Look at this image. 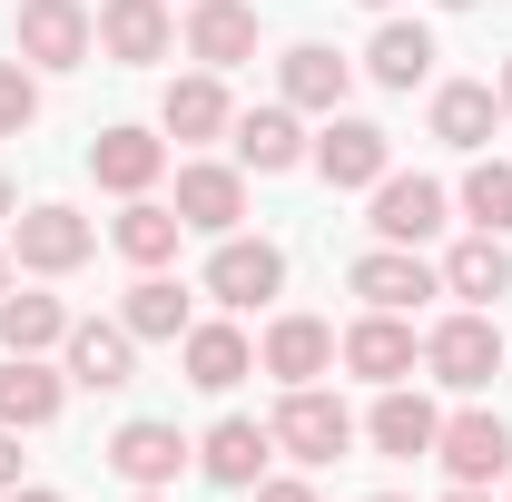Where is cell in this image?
Returning <instances> with one entry per match:
<instances>
[{
  "instance_id": "cell-1",
  "label": "cell",
  "mask_w": 512,
  "mask_h": 502,
  "mask_svg": "<svg viewBox=\"0 0 512 502\" xmlns=\"http://www.w3.org/2000/svg\"><path fill=\"white\" fill-rule=\"evenodd\" d=\"M424 375H434V384H453V394H483V384L503 375V325H493L483 306L444 315V325L424 335Z\"/></svg>"
},
{
  "instance_id": "cell-2",
  "label": "cell",
  "mask_w": 512,
  "mask_h": 502,
  "mask_svg": "<svg viewBox=\"0 0 512 502\" xmlns=\"http://www.w3.org/2000/svg\"><path fill=\"white\" fill-rule=\"evenodd\" d=\"M188 463H197V443L178 434V424H158V414H138V424L109 434V473H119L128 493H178Z\"/></svg>"
},
{
  "instance_id": "cell-3",
  "label": "cell",
  "mask_w": 512,
  "mask_h": 502,
  "mask_svg": "<svg viewBox=\"0 0 512 502\" xmlns=\"http://www.w3.org/2000/svg\"><path fill=\"white\" fill-rule=\"evenodd\" d=\"M434 463H444L453 483L493 493V483L512 473V424H503V414H483V404H463V414H444V434H434Z\"/></svg>"
},
{
  "instance_id": "cell-4",
  "label": "cell",
  "mask_w": 512,
  "mask_h": 502,
  "mask_svg": "<svg viewBox=\"0 0 512 502\" xmlns=\"http://www.w3.org/2000/svg\"><path fill=\"white\" fill-rule=\"evenodd\" d=\"M276 453H296V463H335L345 443H355V414L325 394V384H286V404H276Z\"/></svg>"
},
{
  "instance_id": "cell-5",
  "label": "cell",
  "mask_w": 512,
  "mask_h": 502,
  "mask_svg": "<svg viewBox=\"0 0 512 502\" xmlns=\"http://www.w3.org/2000/svg\"><path fill=\"white\" fill-rule=\"evenodd\" d=\"M335 365H345V375H365V384H404L414 365H424V345H414V325H404V315L365 306L345 335H335Z\"/></svg>"
},
{
  "instance_id": "cell-6",
  "label": "cell",
  "mask_w": 512,
  "mask_h": 502,
  "mask_svg": "<svg viewBox=\"0 0 512 502\" xmlns=\"http://www.w3.org/2000/svg\"><path fill=\"white\" fill-rule=\"evenodd\" d=\"M10 247H20L30 276H69V266H89L99 227H89L79 207H20V217H10Z\"/></svg>"
},
{
  "instance_id": "cell-7",
  "label": "cell",
  "mask_w": 512,
  "mask_h": 502,
  "mask_svg": "<svg viewBox=\"0 0 512 502\" xmlns=\"http://www.w3.org/2000/svg\"><path fill=\"white\" fill-rule=\"evenodd\" d=\"M60 375H69V384H89V394H119V384L138 375V335H128V325H99V315H69V335H60Z\"/></svg>"
},
{
  "instance_id": "cell-8",
  "label": "cell",
  "mask_w": 512,
  "mask_h": 502,
  "mask_svg": "<svg viewBox=\"0 0 512 502\" xmlns=\"http://www.w3.org/2000/svg\"><path fill=\"white\" fill-rule=\"evenodd\" d=\"M99 50V20L79 0H20V60L30 69H79Z\"/></svg>"
},
{
  "instance_id": "cell-9",
  "label": "cell",
  "mask_w": 512,
  "mask_h": 502,
  "mask_svg": "<svg viewBox=\"0 0 512 502\" xmlns=\"http://www.w3.org/2000/svg\"><path fill=\"white\" fill-rule=\"evenodd\" d=\"M345 286H355L365 306H384V315H414L424 296H444V266H424L414 247H365Z\"/></svg>"
},
{
  "instance_id": "cell-10",
  "label": "cell",
  "mask_w": 512,
  "mask_h": 502,
  "mask_svg": "<svg viewBox=\"0 0 512 502\" xmlns=\"http://www.w3.org/2000/svg\"><path fill=\"white\" fill-rule=\"evenodd\" d=\"M444 207L453 197L434 188V178H394V168H384L365 227H375V247H424V237H444Z\"/></svg>"
},
{
  "instance_id": "cell-11",
  "label": "cell",
  "mask_w": 512,
  "mask_h": 502,
  "mask_svg": "<svg viewBox=\"0 0 512 502\" xmlns=\"http://www.w3.org/2000/svg\"><path fill=\"white\" fill-rule=\"evenodd\" d=\"M89 178L109 197H148L168 178V138H158V128H99V138H89Z\"/></svg>"
},
{
  "instance_id": "cell-12",
  "label": "cell",
  "mask_w": 512,
  "mask_h": 502,
  "mask_svg": "<svg viewBox=\"0 0 512 502\" xmlns=\"http://www.w3.org/2000/svg\"><path fill=\"white\" fill-rule=\"evenodd\" d=\"M178 217H188V237H237V217H247V168L188 158V168H178Z\"/></svg>"
},
{
  "instance_id": "cell-13",
  "label": "cell",
  "mask_w": 512,
  "mask_h": 502,
  "mask_svg": "<svg viewBox=\"0 0 512 502\" xmlns=\"http://www.w3.org/2000/svg\"><path fill=\"white\" fill-rule=\"evenodd\" d=\"M99 50L119 69H148L178 50V20H168V0H99Z\"/></svg>"
},
{
  "instance_id": "cell-14",
  "label": "cell",
  "mask_w": 512,
  "mask_h": 502,
  "mask_svg": "<svg viewBox=\"0 0 512 502\" xmlns=\"http://www.w3.org/2000/svg\"><path fill=\"white\" fill-rule=\"evenodd\" d=\"M256 365L276 384H325L335 375V325H325V315H276L266 345H256Z\"/></svg>"
},
{
  "instance_id": "cell-15",
  "label": "cell",
  "mask_w": 512,
  "mask_h": 502,
  "mask_svg": "<svg viewBox=\"0 0 512 502\" xmlns=\"http://www.w3.org/2000/svg\"><path fill=\"white\" fill-rule=\"evenodd\" d=\"M276 286H286V256L266 237H217V256H207V296L217 306H266Z\"/></svg>"
},
{
  "instance_id": "cell-16",
  "label": "cell",
  "mask_w": 512,
  "mask_h": 502,
  "mask_svg": "<svg viewBox=\"0 0 512 502\" xmlns=\"http://www.w3.org/2000/svg\"><path fill=\"white\" fill-rule=\"evenodd\" d=\"M316 168H325V188H375L384 168H394V138H384L375 119H325V138H316Z\"/></svg>"
},
{
  "instance_id": "cell-17",
  "label": "cell",
  "mask_w": 512,
  "mask_h": 502,
  "mask_svg": "<svg viewBox=\"0 0 512 502\" xmlns=\"http://www.w3.org/2000/svg\"><path fill=\"white\" fill-rule=\"evenodd\" d=\"M266 453H276V434L247 424V414H227V424H207V443H197V473L227 483V493H256L266 483Z\"/></svg>"
},
{
  "instance_id": "cell-18",
  "label": "cell",
  "mask_w": 512,
  "mask_h": 502,
  "mask_svg": "<svg viewBox=\"0 0 512 502\" xmlns=\"http://www.w3.org/2000/svg\"><path fill=\"white\" fill-rule=\"evenodd\" d=\"M158 128H168L178 148H207L217 128H237V109H227V79H217V69H188V79H168V99H158Z\"/></svg>"
},
{
  "instance_id": "cell-19",
  "label": "cell",
  "mask_w": 512,
  "mask_h": 502,
  "mask_svg": "<svg viewBox=\"0 0 512 502\" xmlns=\"http://www.w3.org/2000/svg\"><path fill=\"white\" fill-rule=\"evenodd\" d=\"M306 158H316V138L296 128V109H286V99L237 119V168H256V178H286V168H306Z\"/></svg>"
},
{
  "instance_id": "cell-20",
  "label": "cell",
  "mask_w": 512,
  "mask_h": 502,
  "mask_svg": "<svg viewBox=\"0 0 512 502\" xmlns=\"http://www.w3.org/2000/svg\"><path fill=\"white\" fill-rule=\"evenodd\" d=\"M178 365H188L197 394H237V384L256 375V345L237 325H188V335H178Z\"/></svg>"
},
{
  "instance_id": "cell-21",
  "label": "cell",
  "mask_w": 512,
  "mask_h": 502,
  "mask_svg": "<svg viewBox=\"0 0 512 502\" xmlns=\"http://www.w3.org/2000/svg\"><path fill=\"white\" fill-rule=\"evenodd\" d=\"M60 394H69V375H50L40 355H0V424H10V434L60 424Z\"/></svg>"
},
{
  "instance_id": "cell-22",
  "label": "cell",
  "mask_w": 512,
  "mask_h": 502,
  "mask_svg": "<svg viewBox=\"0 0 512 502\" xmlns=\"http://www.w3.org/2000/svg\"><path fill=\"white\" fill-rule=\"evenodd\" d=\"M365 434H375V453H394V463H414V453H434V434H444V414L414 394V384H384L375 414H365Z\"/></svg>"
},
{
  "instance_id": "cell-23",
  "label": "cell",
  "mask_w": 512,
  "mask_h": 502,
  "mask_svg": "<svg viewBox=\"0 0 512 502\" xmlns=\"http://www.w3.org/2000/svg\"><path fill=\"white\" fill-rule=\"evenodd\" d=\"M188 60H207V69L256 60V10L247 0H188Z\"/></svg>"
},
{
  "instance_id": "cell-24",
  "label": "cell",
  "mask_w": 512,
  "mask_h": 502,
  "mask_svg": "<svg viewBox=\"0 0 512 502\" xmlns=\"http://www.w3.org/2000/svg\"><path fill=\"white\" fill-rule=\"evenodd\" d=\"M276 79H286V109H316V119H335V109H345V79H355V69L335 60L325 40H296V50L276 60Z\"/></svg>"
},
{
  "instance_id": "cell-25",
  "label": "cell",
  "mask_w": 512,
  "mask_h": 502,
  "mask_svg": "<svg viewBox=\"0 0 512 502\" xmlns=\"http://www.w3.org/2000/svg\"><path fill=\"white\" fill-rule=\"evenodd\" d=\"M444 296H463V306H493V296H512V247L473 227V237L444 256Z\"/></svg>"
},
{
  "instance_id": "cell-26",
  "label": "cell",
  "mask_w": 512,
  "mask_h": 502,
  "mask_svg": "<svg viewBox=\"0 0 512 502\" xmlns=\"http://www.w3.org/2000/svg\"><path fill=\"white\" fill-rule=\"evenodd\" d=\"M119 325L138 335V345H178V335H188L197 315H188V296H178V286H168V276L148 266V276H138V286L119 296Z\"/></svg>"
},
{
  "instance_id": "cell-27",
  "label": "cell",
  "mask_w": 512,
  "mask_h": 502,
  "mask_svg": "<svg viewBox=\"0 0 512 502\" xmlns=\"http://www.w3.org/2000/svg\"><path fill=\"white\" fill-rule=\"evenodd\" d=\"M365 69H375V89H424V79H434V30H424V20H384Z\"/></svg>"
},
{
  "instance_id": "cell-28",
  "label": "cell",
  "mask_w": 512,
  "mask_h": 502,
  "mask_svg": "<svg viewBox=\"0 0 512 502\" xmlns=\"http://www.w3.org/2000/svg\"><path fill=\"white\" fill-rule=\"evenodd\" d=\"M109 237H119V256L138 266V276H148V266H168V256H178L188 217H178V207H158V197H128V217L109 227Z\"/></svg>"
},
{
  "instance_id": "cell-29",
  "label": "cell",
  "mask_w": 512,
  "mask_h": 502,
  "mask_svg": "<svg viewBox=\"0 0 512 502\" xmlns=\"http://www.w3.org/2000/svg\"><path fill=\"white\" fill-rule=\"evenodd\" d=\"M493 119H503V99H493L483 79H453V89H434V138H444V148H463V158L493 138Z\"/></svg>"
},
{
  "instance_id": "cell-30",
  "label": "cell",
  "mask_w": 512,
  "mask_h": 502,
  "mask_svg": "<svg viewBox=\"0 0 512 502\" xmlns=\"http://www.w3.org/2000/svg\"><path fill=\"white\" fill-rule=\"evenodd\" d=\"M60 335H69L60 296H0V355H50Z\"/></svg>"
},
{
  "instance_id": "cell-31",
  "label": "cell",
  "mask_w": 512,
  "mask_h": 502,
  "mask_svg": "<svg viewBox=\"0 0 512 502\" xmlns=\"http://www.w3.org/2000/svg\"><path fill=\"white\" fill-rule=\"evenodd\" d=\"M463 217H473L483 237H512V158H473V178H463Z\"/></svg>"
},
{
  "instance_id": "cell-32",
  "label": "cell",
  "mask_w": 512,
  "mask_h": 502,
  "mask_svg": "<svg viewBox=\"0 0 512 502\" xmlns=\"http://www.w3.org/2000/svg\"><path fill=\"white\" fill-rule=\"evenodd\" d=\"M30 119H40V79H30V60H0V138H20Z\"/></svg>"
},
{
  "instance_id": "cell-33",
  "label": "cell",
  "mask_w": 512,
  "mask_h": 502,
  "mask_svg": "<svg viewBox=\"0 0 512 502\" xmlns=\"http://www.w3.org/2000/svg\"><path fill=\"white\" fill-rule=\"evenodd\" d=\"M0 493H20V434L0 424Z\"/></svg>"
},
{
  "instance_id": "cell-34",
  "label": "cell",
  "mask_w": 512,
  "mask_h": 502,
  "mask_svg": "<svg viewBox=\"0 0 512 502\" xmlns=\"http://www.w3.org/2000/svg\"><path fill=\"white\" fill-rule=\"evenodd\" d=\"M256 502H316V483H256Z\"/></svg>"
},
{
  "instance_id": "cell-35",
  "label": "cell",
  "mask_w": 512,
  "mask_h": 502,
  "mask_svg": "<svg viewBox=\"0 0 512 502\" xmlns=\"http://www.w3.org/2000/svg\"><path fill=\"white\" fill-rule=\"evenodd\" d=\"M0 502H60V493H50V483H20V493H0Z\"/></svg>"
},
{
  "instance_id": "cell-36",
  "label": "cell",
  "mask_w": 512,
  "mask_h": 502,
  "mask_svg": "<svg viewBox=\"0 0 512 502\" xmlns=\"http://www.w3.org/2000/svg\"><path fill=\"white\" fill-rule=\"evenodd\" d=\"M444 502H493V493H473V483H453V493H444Z\"/></svg>"
},
{
  "instance_id": "cell-37",
  "label": "cell",
  "mask_w": 512,
  "mask_h": 502,
  "mask_svg": "<svg viewBox=\"0 0 512 502\" xmlns=\"http://www.w3.org/2000/svg\"><path fill=\"white\" fill-rule=\"evenodd\" d=\"M493 99H503V109H512V60H503V89H493Z\"/></svg>"
},
{
  "instance_id": "cell-38",
  "label": "cell",
  "mask_w": 512,
  "mask_h": 502,
  "mask_svg": "<svg viewBox=\"0 0 512 502\" xmlns=\"http://www.w3.org/2000/svg\"><path fill=\"white\" fill-rule=\"evenodd\" d=\"M0 227H10V178H0Z\"/></svg>"
},
{
  "instance_id": "cell-39",
  "label": "cell",
  "mask_w": 512,
  "mask_h": 502,
  "mask_svg": "<svg viewBox=\"0 0 512 502\" xmlns=\"http://www.w3.org/2000/svg\"><path fill=\"white\" fill-rule=\"evenodd\" d=\"M0 296H10V256H0Z\"/></svg>"
},
{
  "instance_id": "cell-40",
  "label": "cell",
  "mask_w": 512,
  "mask_h": 502,
  "mask_svg": "<svg viewBox=\"0 0 512 502\" xmlns=\"http://www.w3.org/2000/svg\"><path fill=\"white\" fill-rule=\"evenodd\" d=\"M434 10H473V0H434Z\"/></svg>"
},
{
  "instance_id": "cell-41",
  "label": "cell",
  "mask_w": 512,
  "mask_h": 502,
  "mask_svg": "<svg viewBox=\"0 0 512 502\" xmlns=\"http://www.w3.org/2000/svg\"><path fill=\"white\" fill-rule=\"evenodd\" d=\"M128 502H168V493H128Z\"/></svg>"
},
{
  "instance_id": "cell-42",
  "label": "cell",
  "mask_w": 512,
  "mask_h": 502,
  "mask_svg": "<svg viewBox=\"0 0 512 502\" xmlns=\"http://www.w3.org/2000/svg\"><path fill=\"white\" fill-rule=\"evenodd\" d=\"M365 502H404V493H365Z\"/></svg>"
},
{
  "instance_id": "cell-43",
  "label": "cell",
  "mask_w": 512,
  "mask_h": 502,
  "mask_svg": "<svg viewBox=\"0 0 512 502\" xmlns=\"http://www.w3.org/2000/svg\"><path fill=\"white\" fill-rule=\"evenodd\" d=\"M365 10H394V0H365Z\"/></svg>"
}]
</instances>
